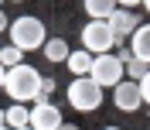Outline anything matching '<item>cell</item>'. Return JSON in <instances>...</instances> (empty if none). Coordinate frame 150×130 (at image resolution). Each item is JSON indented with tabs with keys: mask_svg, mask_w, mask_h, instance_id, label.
I'll use <instances>...</instances> for the list:
<instances>
[{
	"mask_svg": "<svg viewBox=\"0 0 150 130\" xmlns=\"http://www.w3.org/2000/svg\"><path fill=\"white\" fill-rule=\"evenodd\" d=\"M0 86H4V93L10 96V99L17 103H31V99H41V89H45V75L38 72L34 65H10V69H4V75H0Z\"/></svg>",
	"mask_w": 150,
	"mask_h": 130,
	"instance_id": "1",
	"label": "cell"
},
{
	"mask_svg": "<svg viewBox=\"0 0 150 130\" xmlns=\"http://www.w3.org/2000/svg\"><path fill=\"white\" fill-rule=\"evenodd\" d=\"M10 41L17 48H24V51H38V48L48 45V31L34 14H24V17H17L10 24Z\"/></svg>",
	"mask_w": 150,
	"mask_h": 130,
	"instance_id": "2",
	"label": "cell"
},
{
	"mask_svg": "<svg viewBox=\"0 0 150 130\" xmlns=\"http://www.w3.org/2000/svg\"><path fill=\"white\" fill-rule=\"evenodd\" d=\"M68 103H72L79 113L99 110V103H103V86L96 82L92 75H75L72 82H68Z\"/></svg>",
	"mask_w": 150,
	"mask_h": 130,
	"instance_id": "3",
	"label": "cell"
},
{
	"mask_svg": "<svg viewBox=\"0 0 150 130\" xmlns=\"http://www.w3.org/2000/svg\"><path fill=\"white\" fill-rule=\"evenodd\" d=\"M120 38H116V31H112L109 21H89L82 28V48H89L92 55H103V51H112V45H116Z\"/></svg>",
	"mask_w": 150,
	"mask_h": 130,
	"instance_id": "4",
	"label": "cell"
},
{
	"mask_svg": "<svg viewBox=\"0 0 150 130\" xmlns=\"http://www.w3.org/2000/svg\"><path fill=\"white\" fill-rule=\"evenodd\" d=\"M89 75H92L103 89H106V86H120L123 75H126V62H123L120 55H112V51H103V55H96Z\"/></svg>",
	"mask_w": 150,
	"mask_h": 130,
	"instance_id": "5",
	"label": "cell"
},
{
	"mask_svg": "<svg viewBox=\"0 0 150 130\" xmlns=\"http://www.w3.org/2000/svg\"><path fill=\"white\" fill-rule=\"evenodd\" d=\"M31 127L34 130H58L62 127V113H58L55 103H48V96L34 99V106H31Z\"/></svg>",
	"mask_w": 150,
	"mask_h": 130,
	"instance_id": "6",
	"label": "cell"
},
{
	"mask_svg": "<svg viewBox=\"0 0 150 130\" xmlns=\"http://www.w3.org/2000/svg\"><path fill=\"white\" fill-rule=\"evenodd\" d=\"M116 93H112V103H116V110L123 113H133V110H140V103H143V89L137 79H123L120 86H112Z\"/></svg>",
	"mask_w": 150,
	"mask_h": 130,
	"instance_id": "7",
	"label": "cell"
},
{
	"mask_svg": "<svg viewBox=\"0 0 150 130\" xmlns=\"http://www.w3.org/2000/svg\"><path fill=\"white\" fill-rule=\"evenodd\" d=\"M109 24H112V31H116V38H130L133 31L140 28V17H137V14H133L130 7H123V10H112V17H109Z\"/></svg>",
	"mask_w": 150,
	"mask_h": 130,
	"instance_id": "8",
	"label": "cell"
},
{
	"mask_svg": "<svg viewBox=\"0 0 150 130\" xmlns=\"http://www.w3.org/2000/svg\"><path fill=\"white\" fill-rule=\"evenodd\" d=\"M92 62H96V55L89 51V48H79V51H72L68 55V72H75V75H89L92 72Z\"/></svg>",
	"mask_w": 150,
	"mask_h": 130,
	"instance_id": "9",
	"label": "cell"
},
{
	"mask_svg": "<svg viewBox=\"0 0 150 130\" xmlns=\"http://www.w3.org/2000/svg\"><path fill=\"white\" fill-rule=\"evenodd\" d=\"M130 48L137 51V58L150 62V24H140V28L130 34Z\"/></svg>",
	"mask_w": 150,
	"mask_h": 130,
	"instance_id": "10",
	"label": "cell"
},
{
	"mask_svg": "<svg viewBox=\"0 0 150 130\" xmlns=\"http://www.w3.org/2000/svg\"><path fill=\"white\" fill-rule=\"evenodd\" d=\"M4 123H7V127H28L31 123V110H28V103H14V106H7V110H4Z\"/></svg>",
	"mask_w": 150,
	"mask_h": 130,
	"instance_id": "11",
	"label": "cell"
},
{
	"mask_svg": "<svg viewBox=\"0 0 150 130\" xmlns=\"http://www.w3.org/2000/svg\"><path fill=\"white\" fill-rule=\"evenodd\" d=\"M116 10V0H85V14L96 21H109Z\"/></svg>",
	"mask_w": 150,
	"mask_h": 130,
	"instance_id": "12",
	"label": "cell"
},
{
	"mask_svg": "<svg viewBox=\"0 0 150 130\" xmlns=\"http://www.w3.org/2000/svg\"><path fill=\"white\" fill-rule=\"evenodd\" d=\"M41 51H45L48 62H68V55H72L68 45H65V38H48V45L41 48Z\"/></svg>",
	"mask_w": 150,
	"mask_h": 130,
	"instance_id": "13",
	"label": "cell"
},
{
	"mask_svg": "<svg viewBox=\"0 0 150 130\" xmlns=\"http://www.w3.org/2000/svg\"><path fill=\"white\" fill-rule=\"evenodd\" d=\"M21 55H24V48H17L14 41H10V45H4V48H0V62H4V69L21 65Z\"/></svg>",
	"mask_w": 150,
	"mask_h": 130,
	"instance_id": "14",
	"label": "cell"
},
{
	"mask_svg": "<svg viewBox=\"0 0 150 130\" xmlns=\"http://www.w3.org/2000/svg\"><path fill=\"white\" fill-rule=\"evenodd\" d=\"M147 72H150V62H143V58H133V62H126V75H130V79H137V82H140Z\"/></svg>",
	"mask_w": 150,
	"mask_h": 130,
	"instance_id": "15",
	"label": "cell"
},
{
	"mask_svg": "<svg viewBox=\"0 0 150 130\" xmlns=\"http://www.w3.org/2000/svg\"><path fill=\"white\" fill-rule=\"evenodd\" d=\"M140 89H143V103L150 106V72H147V75L140 79Z\"/></svg>",
	"mask_w": 150,
	"mask_h": 130,
	"instance_id": "16",
	"label": "cell"
},
{
	"mask_svg": "<svg viewBox=\"0 0 150 130\" xmlns=\"http://www.w3.org/2000/svg\"><path fill=\"white\" fill-rule=\"evenodd\" d=\"M120 7H137V4H143V0H116Z\"/></svg>",
	"mask_w": 150,
	"mask_h": 130,
	"instance_id": "17",
	"label": "cell"
},
{
	"mask_svg": "<svg viewBox=\"0 0 150 130\" xmlns=\"http://www.w3.org/2000/svg\"><path fill=\"white\" fill-rule=\"evenodd\" d=\"M58 130H82V127H75V123H62Z\"/></svg>",
	"mask_w": 150,
	"mask_h": 130,
	"instance_id": "18",
	"label": "cell"
},
{
	"mask_svg": "<svg viewBox=\"0 0 150 130\" xmlns=\"http://www.w3.org/2000/svg\"><path fill=\"white\" fill-rule=\"evenodd\" d=\"M143 7H147V14H150V0H143Z\"/></svg>",
	"mask_w": 150,
	"mask_h": 130,
	"instance_id": "19",
	"label": "cell"
},
{
	"mask_svg": "<svg viewBox=\"0 0 150 130\" xmlns=\"http://www.w3.org/2000/svg\"><path fill=\"white\" fill-rule=\"evenodd\" d=\"M17 130H34V127H31V123H28V127H17Z\"/></svg>",
	"mask_w": 150,
	"mask_h": 130,
	"instance_id": "20",
	"label": "cell"
},
{
	"mask_svg": "<svg viewBox=\"0 0 150 130\" xmlns=\"http://www.w3.org/2000/svg\"><path fill=\"white\" fill-rule=\"evenodd\" d=\"M103 130H120V127H103Z\"/></svg>",
	"mask_w": 150,
	"mask_h": 130,
	"instance_id": "21",
	"label": "cell"
},
{
	"mask_svg": "<svg viewBox=\"0 0 150 130\" xmlns=\"http://www.w3.org/2000/svg\"><path fill=\"white\" fill-rule=\"evenodd\" d=\"M14 4H21V0H14Z\"/></svg>",
	"mask_w": 150,
	"mask_h": 130,
	"instance_id": "22",
	"label": "cell"
}]
</instances>
